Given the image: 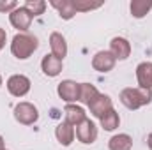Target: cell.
Here are the masks:
<instances>
[{
    "instance_id": "obj_17",
    "label": "cell",
    "mask_w": 152,
    "mask_h": 150,
    "mask_svg": "<svg viewBox=\"0 0 152 150\" xmlns=\"http://www.w3.org/2000/svg\"><path fill=\"white\" fill-rule=\"evenodd\" d=\"M108 149L110 150H131L133 149V138L126 133L122 134H115L108 141Z\"/></svg>"
},
{
    "instance_id": "obj_25",
    "label": "cell",
    "mask_w": 152,
    "mask_h": 150,
    "mask_svg": "<svg viewBox=\"0 0 152 150\" xmlns=\"http://www.w3.org/2000/svg\"><path fill=\"white\" fill-rule=\"evenodd\" d=\"M147 147L152 150V133L149 134V136H147Z\"/></svg>"
},
{
    "instance_id": "obj_3",
    "label": "cell",
    "mask_w": 152,
    "mask_h": 150,
    "mask_svg": "<svg viewBox=\"0 0 152 150\" xmlns=\"http://www.w3.org/2000/svg\"><path fill=\"white\" fill-rule=\"evenodd\" d=\"M14 118H16V122H20L21 125H32V124L37 122L39 111L32 103L21 101V103H18V104L14 106Z\"/></svg>"
},
{
    "instance_id": "obj_16",
    "label": "cell",
    "mask_w": 152,
    "mask_h": 150,
    "mask_svg": "<svg viewBox=\"0 0 152 150\" xmlns=\"http://www.w3.org/2000/svg\"><path fill=\"white\" fill-rule=\"evenodd\" d=\"M50 5L58 11V16H60L62 20H73L75 14H76L73 0H51Z\"/></svg>"
},
{
    "instance_id": "obj_14",
    "label": "cell",
    "mask_w": 152,
    "mask_h": 150,
    "mask_svg": "<svg viewBox=\"0 0 152 150\" xmlns=\"http://www.w3.org/2000/svg\"><path fill=\"white\" fill-rule=\"evenodd\" d=\"M50 48H51V55L64 60V57L67 55V42H66V37L58 32H53L50 36Z\"/></svg>"
},
{
    "instance_id": "obj_13",
    "label": "cell",
    "mask_w": 152,
    "mask_h": 150,
    "mask_svg": "<svg viewBox=\"0 0 152 150\" xmlns=\"http://www.w3.org/2000/svg\"><path fill=\"white\" fill-rule=\"evenodd\" d=\"M41 69H42V73L46 76L55 78V76H58L62 73V60L53 57V55H46L41 60Z\"/></svg>"
},
{
    "instance_id": "obj_2",
    "label": "cell",
    "mask_w": 152,
    "mask_h": 150,
    "mask_svg": "<svg viewBox=\"0 0 152 150\" xmlns=\"http://www.w3.org/2000/svg\"><path fill=\"white\" fill-rule=\"evenodd\" d=\"M120 103L127 108V110H138L142 106H147L152 103V90H147V88H124L120 92Z\"/></svg>"
},
{
    "instance_id": "obj_21",
    "label": "cell",
    "mask_w": 152,
    "mask_h": 150,
    "mask_svg": "<svg viewBox=\"0 0 152 150\" xmlns=\"http://www.w3.org/2000/svg\"><path fill=\"white\" fill-rule=\"evenodd\" d=\"M76 12H87V11H94L99 9L103 5V2H92V0H73Z\"/></svg>"
},
{
    "instance_id": "obj_4",
    "label": "cell",
    "mask_w": 152,
    "mask_h": 150,
    "mask_svg": "<svg viewBox=\"0 0 152 150\" xmlns=\"http://www.w3.org/2000/svg\"><path fill=\"white\" fill-rule=\"evenodd\" d=\"M34 16L27 11L25 5H18L11 14H9V21L14 28H18L20 32H27L30 28V23H32Z\"/></svg>"
},
{
    "instance_id": "obj_12",
    "label": "cell",
    "mask_w": 152,
    "mask_h": 150,
    "mask_svg": "<svg viewBox=\"0 0 152 150\" xmlns=\"http://www.w3.org/2000/svg\"><path fill=\"white\" fill-rule=\"evenodd\" d=\"M136 79L140 88H152V62H142L136 67Z\"/></svg>"
},
{
    "instance_id": "obj_23",
    "label": "cell",
    "mask_w": 152,
    "mask_h": 150,
    "mask_svg": "<svg viewBox=\"0 0 152 150\" xmlns=\"http://www.w3.org/2000/svg\"><path fill=\"white\" fill-rule=\"evenodd\" d=\"M16 7H18L16 0H0V12H9L11 14Z\"/></svg>"
},
{
    "instance_id": "obj_18",
    "label": "cell",
    "mask_w": 152,
    "mask_h": 150,
    "mask_svg": "<svg viewBox=\"0 0 152 150\" xmlns=\"http://www.w3.org/2000/svg\"><path fill=\"white\" fill-rule=\"evenodd\" d=\"M152 9V0H133L129 4V11L133 18H143L151 12Z\"/></svg>"
},
{
    "instance_id": "obj_6",
    "label": "cell",
    "mask_w": 152,
    "mask_h": 150,
    "mask_svg": "<svg viewBox=\"0 0 152 150\" xmlns=\"http://www.w3.org/2000/svg\"><path fill=\"white\" fill-rule=\"evenodd\" d=\"M57 94L62 101L73 104L76 101H80V83H76L73 79H64V81L58 83Z\"/></svg>"
},
{
    "instance_id": "obj_22",
    "label": "cell",
    "mask_w": 152,
    "mask_h": 150,
    "mask_svg": "<svg viewBox=\"0 0 152 150\" xmlns=\"http://www.w3.org/2000/svg\"><path fill=\"white\" fill-rule=\"evenodd\" d=\"M46 2L44 0H27L25 2V7H27V11L36 18V16H41L44 11H46Z\"/></svg>"
},
{
    "instance_id": "obj_26",
    "label": "cell",
    "mask_w": 152,
    "mask_h": 150,
    "mask_svg": "<svg viewBox=\"0 0 152 150\" xmlns=\"http://www.w3.org/2000/svg\"><path fill=\"white\" fill-rule=\"evenodd\" d=\"M5 149V143H4V138L0 136V150H4Z\"/></svg>"
},
{
    "instance_id": "obj_5",
    "label": "cell",
    "mask_w": 152,
    "mask_h": 150,
    "mask_svg": "<svg viewBox=\"0 0 152 150\" xmlns=\"http://www.w3.org/2000/svg\"><path fill=\"white\" fill-rule=\"evenodd\" d=\"M7 90H9V94L11 95H14V97H25L28 92H30V79L27 78V76L23 74H12L9 79H7Z\"/></svg>"
},
{
    "instance_id": "obj_7",
    "label": "cell",
    "mask_w": 152,
    "mask_h": 150,
    "mask_svg": "<svg viewBox=\"0 0 152 150\" xmlns=\"http://www.w3.org/2000/svg\"><path fill=\"white\" fill-rule=\"evenodd\" d=\"M76 138H78V141L83 143V145H92V143L97 140V127H96V124H94L90 118L83 120V122L76 127Z\"/></svg>"
},
{
    "instance_id": "obj_20",
    "label": "cell",
    "mask_w": 152,
    "mask_h": 150,
    "mask_svg": "<svg viewBox=\"0 0 152 150\" xmlns=\"http://www.w3.org/2000/svg\"><path fill=\"white\" fill-rule=\"evenodd\" d=\"M99 120H101V127L104 131H115L118 127V124H120V117L115 110H110L108 113H104Z\"/></svg>"
},
{
    "instance_id": "obj_10",
    "label": "cell",
    "mask_w": 152,
    "mask_h": 150,
    "mask_svg": "<svg viewBox=\"0 0 152 150\" xmlns=\"http://www.w3.org/2000/svg\"><path fill=\"white\" fill-rule=\"evenodd\" d=\"M88 108H90V113H92L96 118H101L104 113H108L110 110H113V103H112V97H110V95L99 94V95L92 101V104H90Z\"/></svg>"
},
{
    "instance_id": "obj_24",
    "label": "cell",
    "mask_w": 152,
    "mask_h": 150,
    "mask_svg": "<svg viewBox=\"0 0 152 150\" xmlns=\"http://www.w3.org/2000/svg\"><path fill=\"white\" fill-rule=\"evenodd\" d=\"M5 39H7L5 30H4V28H0V51H2V48L5 46Z\"/></svg>"
},
{
    "instance_id": "obj_8",
    "label": "cell",
    "mask_w": 152,
    "mask_h": 150,
    "mask_svg": "<svg viewBox=\"0 0 152 150\" xmlns=\"http://www.w3.org/2000/svg\"><path fill=\"white\" fill-rule=\"evenodd\" d=\"M117 60L110 51H97L94 57H92V67L94 71H99V73H110L115 67Z\"/></svg>"
},
{
    "instance_id": "obj_11",
    "label": "cell",
    "mask_w": 152,
    "mask_h": 150,
    "mask_svg": "<svg viewBox=\"0 0 152 150\" xmlns=\"http://www.w3.org/2000/svg\"><path fill=\"white\" fill-rule=\"evenodd\" d=\"M75 136H76V131L73 125H69L67 122H62L55 127V138L57 141L62 145V147H69L73 141H75Z\"/></svg>"
},
{
    "instance_id": "obj_9",
    "label": "cell",
    "mask_w": 152,
    "mask_h": 150,
    "mask_svg": "<svg viewBox=\"0 0 152 150\" xmlns=\"http://www.w3.org/2000/svg\"><path fill=\"white\" fill-rule=\"evenodd\" d=\"M110 53L115 60H126L131 55V42L126 37H113L110 42Z\"/></svg>"
},
{
    "instance_id": "obj_19",
    "label": "cell",
    "mask_w": 152,
    "mask_h": 150,
    "mask_svg": "<svg viewBox=\"0 0 152 150\" xmlns=\"http://www.w3.org/2000/svg\"><path fill=\"white\" fill-rule=\"evenodd\" d=\"M97 95H99V92L92 83H80V103L81 104L90 106Z\"/></svg>"
},
{
    "instance_id": "obj_1",
    "label": "cell",
    "mask_w": 152,
    "mask_h": 150,
    "mask_svg": "<svg viewBox=\"0 0 152 150\" xmlns=\"http://www.w3.org/2000/svg\"><path fill=\"white\" fill-rule=\"evenodd\" d=\"M37 48H39L37 37L32 36V34H27V32L16 34L12 37V42H11V53L18 60H27Z\"/></svg>"
},
{
    "instance_id": "obj_28",
    "label": "cell",
    "mask_w": 152,
    "mask_h": 150,
    "mask_svg": "<svg viewBox=\"0 0 152 150\" xmlns=\"http://www.w3.org/2000/svg\"><path fill=\"white\" fill-rule=\"evenodd\" d=\"M4 150H7V149H4Z\"/></svg>"
},
{
    "instance_id": "obj_15",
    "label": "cell",
    "mask_w": 152,
    "mask_h": 150,
    "mask_svg": "<svg viewBox=\"0 0 152 150\" xmlns=\"http://www.w3.org/2000/svg\"><path fill=\"white\" fill-rule=\"evenodd\" d=\"M64 113H66V122L73 127H78L83 120H87V113L81 106H76V104H67L64 108Z\"/></svg>"
},
{
    "instance_id": "obj_27",
    "label": "cell",
    "mask_w": 152,
    "mask_h": 150,
    "mask_svg": "<svg viewBox=\"0 0 152 150\" xmlns=\"http://www.w3.org/2000/svg\"><path fill=\"white\" fill-rule=\"evenodd\" d=\"M2 83H4V79H2V76H0V87H2Z\"/></svg>"
}]
</instances>
